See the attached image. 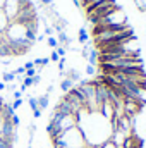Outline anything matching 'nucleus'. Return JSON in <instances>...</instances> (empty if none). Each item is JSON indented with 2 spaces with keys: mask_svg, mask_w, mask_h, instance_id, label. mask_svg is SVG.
<instances>
[{
  "mask_svg": "<svg viewBox=\"0 0 146 148\" xmlns=\"http://www.w3.org/2000/svg\"><path fill=\"white\" fill-rule=\"evenodd\" d=\"M43 2H45V3H50V0H43Z\"/></svg>",
  "mask_w": 146,
  "mask_h": 148,
  "instance_id": "4",
  "label": "nucleus"
},
{
  "mask_svg": "<svg viewBox=\"0 0 146 148\" xmlns=\"http://www.w3.org/2000/svg\"><path fill=\"white\" fill-rule=\"evenodd\" d=\"M38 26V12L31 0H0V59L31 52Z\"/></svg>",
  "mask_w": 146,
  "mask_h": 148,
  "instance_id": "2",
  "label": "nucleus"
},
{
  "mask_svg": "<svg viewBox=\"0 0 146 148\" xmlns=\"http://www.w3.org/2000/svg\"><path fill=\"white\" fill-rule=\"evenodd\" d=\"M126 98L98 74L67 90L48 121L53 148H143Z\"/></svg>",
  "mask_w": 146,
  "mask_h": 148,
  "instance_id": "1",
  "label": "nucleus"
},
{
  "mask_svg": "<svg viewBox=\"0 0 146 148\" xmlns=\"http://www.w3.org/2000/svg\"><path fill=\"white\" fill-rule=\"evenodd\" d=\"M19 117L14 109L0 97V148H14L17 141Z\"/></svg>",
  "mask_w": 146,
  "mask_h": 148,
  "instance_id": "3",
  "label": "nucleus"
}]
</instances>
